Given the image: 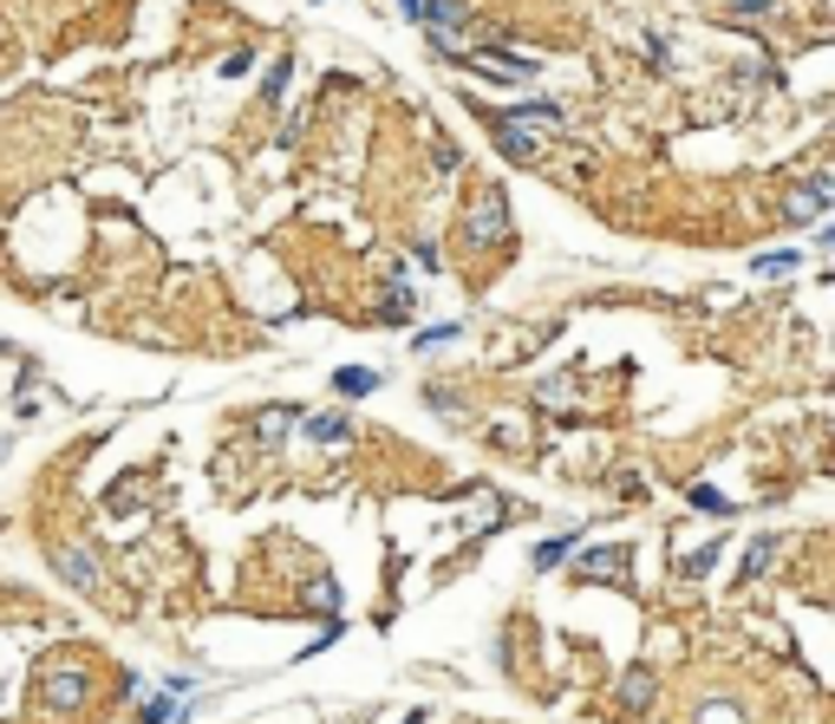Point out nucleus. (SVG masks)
I'll use <instances>...</instances> for the list:
<instances>
[{
	"instance_id": "obj_1",
	"label": "nucleus",
	"mask_w": 835,
	"mask_h": 724,
	"mask_svg": "<svg viewBox=\"0 0 835 724\" xmlns=\"http://www.w3.org/2000/svg\"><path fill=\"white\" fill-rule=\"evenodd\" d=\"M503 235H509V203H503L496 189H483L477 209L464 216V242H470V248H496Z\"/></svg>"
},
{
	"instance_id": "obj_2",
	"label": "nucleus",
	"mask_w": 835,
	"mask_h": 724,
	"mask_svg": "<svg viewBox=\"0 0 835 724\" xmlns=\"http://www.w3.org/2000/svg\"><path fill=\"white\" fill-rule=\"evenodd\" d=\"M490 131H496V150H503L509 163H536V150H542V144H536V131H523V124H509L503 111L490 118Z\"/></svg>"
},
{
	"instance_id": "obj_3",
	"label": "nucleus",
	"mask_w": 835,
	"mask_h": 724,
	"mask_svg": "<svg viewBox=\"0 0 835 724\" xmlns=\"http://www.w3.org/2000/svg\"><path fill=\"white\" fill-rule=\"evenodd\" d=\"M830 203H835V176H816V183H803V189L790 196V216H797V222H810V216H823Z\"/></svg>"
},
{
	"instance_id": "obj_4",
	"label": "nucleus",
	"mask_w": 835,
	"mask_h": 724,
	"mask_svg": "<svg viewBox=\"0 0 835 724\" xmlns=\"http://www.w3.org/2000/svg\"><path fill=\"white\" fill-rule=\"evenodd\" d=\"M777 555H784V542H777V536H758V542H751V555H745V581L771 575V562H777Z\"/></svg>"
},
{
	"instance_id": "obj_5",
	"label": "nucleus",
	"mask_w": 835,
	"mask_h": 724,
	"mask_svg": "<svg viewBox=\"0 0 835 724\" xmlns=\"http://www.w3.org/2000/svg\"><path fill=\"white\" fill-rule=\"evenodd\" d=\"M621 699H627V712H647V705H653V673L634 666V673L621 679Z\"/></svg>"
},
{
	"instance_id": "obj_6",
	"label": "nucleus",
	"mask_w": 835,
	"mask_h": 724,
	"mask_svg": "<svg viewBox=\"0 0 835 724\" xmlns=\"http://www.w3.org/2000/svg\"><path fill=\"white\" fill-rule=\"evenodd\" d=\"M412 314H418V300H412V287H405V281H398V287H392V294H385V307H379V320H385V327H405V320H412Z\"/></svg>"
},
{
	"instance_id": "obj_7",
	"label": "nucleus",
	"mask_w": 835,
	"mask_h": 724,
	"mask_svg": "<svg viewBox=\"0 0 835 724\" xmlns=\"http://www.w3.org/2000/svg\"><path fill=\"white\" fill-rule=\"evenodd\" d=\"M333 385H340L346 398H366V392H379V372H366V366H340Z\"/></svg>"
},
{
	"instance_id": "obj_8",
	"label": "nucleus",
	"mask_w": 835,
	"mask_h": 724,
	"mask_svg": "<svg viewBox=\"0 0 835 724\" xmlns=\"http://www.w3.org/2000/svg\"><path fill=\"white\" fill-rule=\"evenodd\" d=\"M509 124H523V118H536V124H562V105L555 98H529V105H516V111H503Z\"/></svg>"
},
{
	"instance_id": "obj_9",
	"label": "nucleus",
	"mask_w": 835,
	"mask_h": 724,
	"mask_svg": "<svg viewBox=\"0 0 835 724\" xmlns=\"http://www.w3.org/2000/svg\"><path fill=\"white\" fill-rule=\"evenodd\" d=\"M346 431H353V425L333 418V412H327V418H307V438H314V444H346Z\"/></svg>"
},
{
	"instance_id": "obj_10",
	"label": "nucleus",
	"mask_w": 835,
	"mask_h": 724,
	"mask_svg": "<svg viewBox=\"0 0 835 724\" xmlns=\"http://www.w3.org/2000/svg\"><path fill=\"white\" fill-rule=\"evenodd\" d=\"M568 555H575V536H555V542H542V549H536V568L549 575V568H562Z\"/></svg>"
},
{
	"instance_id": "obj_11",
	"label": "nucleus",
	"mask_w": 835,
	"mask_h": 724,
	"mask_svg": "<svg viewBox=\"0 0 835 724\" xmlns=\"http://www.w3.org/2000/svg\"><path fill=\"white\" fill-rule=\"evenodd\" d=\"M686 503H692V510H712V516H732V503H725L712 483H692V490H686Z\"/></svg>"
},
{
	"instance_id": "obj_12",
	"label": "nucleus",
	"mask_w": 835,
	"mask_h": 724,
	"mask_svg": "<svg viewBox=\"0 0 835 724\" xmlns=\"http://www.w3.org/2000/svg\"><path fill=\"white\" fill-rule=\"evenodd\" d=\"M287 425H294V412H287V405H274V412H268V418H261L255 431H261V444H274V438H281Z\"/></svg>"
},
{
	"instance_id": "obj_13",
	"label": "nucleus",
	"mask_w": 835,
	"mask_h": 724,
	"mask_svg": "<svg viewBox=\"0 0 835 724\" xmlns=\"http://www.w3.org/2000/svg\"><path fill=\"white\" fill-rule=\"evenodd\" d=\"M627 562V549H594V555H581V568H594V575H614Z\"/></svg>"
},
{
	"instance_id": "obj_14",
	"label": "nucleus",
	"mask_w": 835,
	"mask_h": 724,
	"mask_svg": "<svg viewBox=\"0 0 835 724\" xmlns=\"http://www.w3.org/2000/svg\"><path fill=\"white\" fill-rule=\"evenodd\" d=\"M719 555H725V549H719V542H705V549H692V555H686L679 568H686V575H705V568H712Z\"/></svg>"
},
{
	"instance_id": "obj_15",
	"label": "nucleus",
	"mask_w": 835,
	"mask_h": 724,
	"mask_svg": "<svg viewBox=\"0 0 835 724\" xmlns=\"http://www.w3.org/2000/svg\"><path fill=\"white\" fill-rule=\"evenodd\" d=\"M281 91H287V59H274L268 78H261V98H281Z\"/></svg>"
},
{
	"instance_id": "obj_16",
	"label": "nucleus",
	"mask_w": 835,
	"mask_h": 724,
	"mask_svg": "<svg viewBox=\"0 0 835 724\" xmlns=\"http://www.w3.org/2000/svg\"><path fill=\"white\" fill-rule=\"evenodd\" d=\"M758 274H797V255L784 248V255H758Z\"/></svg>"
},
{
	"instance_id": "obj_17",
	"label": "nucleus",
	"mask_w": 835,
	"mask_h": 724,
	"mask_svg": "<svg viewBox=\"0 0 835 724\" xmlns=\"http://www.w3.org/2000/svg\"><path fill=\"white\" fill-rule=\"evenodd\" d=\"M699 724H745V712H738V705H705Z\"/></svg>"
},
{
	"instance_id": "obj_18",
	"label": "nucleus",
	"mask_w": 835,
	"mask_h": 724,
	"mask_svg": "<svg viewBox=\"0 0 835 724\" xmlns=\"http://www.w3.org/2000/svg\"><path fill=\"white\" fill-rule=\"evenodd\" d=\"M451 340H457V327H425V333H418L425 353H431V346H451Z\"/></svg>"
},
{
	"instance_id": "obj_19",
	"label": "nucleus",
	"mask_w": 835,
	"mask_h": 724,
	"mask_svg": "<svg viewBox=\"0 0 835 724\" xmlns=\"http://www.w3.org/2000/svg\"><path fill=\"white\" fill-rule=\"evenodd\" d=\"M405 20H425V26H431V20H438V0H405Z\"/></svg>"
},
{
	"instance_id": "obj_20",
	"label": "nucleus",
	"mask_w": 835,
	"mask_h": 724,
	"mask_svg": "<svg viewBox=\"0 0 835 724\" xmlns=\"http://www.w3.org/2000/svg\"><path fill=\"white\" fill-rule=\"evenodd\" d=\"M431 163L438 170H457V144H431Z\"/></svg>"
},
{
	"instance_id": "obj_21",
	"label": "nucleus",
	"mask_w": 835,
	"mask_h": 724,
	"mask_svg": "<svg viewBox=\"0 0 835 724\" xmlns=\"http://www.w3.org/2000/svg\"><path fill=\"white\" fill-rule=\"evenodd\" d=\"M777 0H732V13H771Z\"/></svg>"
},
{
	"instance_id": "obj_22",
	"label": "nucleus",
	"mask_w": 835,
	"mask_h": 724,
	"mask_svg": "<svg viewBox=\"0 0 835 724\" xmlns=\"http://www.w3.org/2000/svg\"><path fill=\"white\" fill-rule=\"evenodd\" d=\"M830 144H835V131H830Z\"/></svg>"
}]
</instances>
